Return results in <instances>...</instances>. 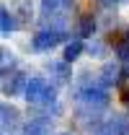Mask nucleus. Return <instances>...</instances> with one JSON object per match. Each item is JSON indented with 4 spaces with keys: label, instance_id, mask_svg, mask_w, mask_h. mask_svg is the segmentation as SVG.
I'll return each mask as SVG.
<instances>
[{
    "label": "nucleus",
    "instance_id": "nucleus-1",
    "mask_svg": "<svg viewBox=\"0 0 129 135\" xmlns=\"http://www.w3.org/2000/svg\"><path fill=\"white\" fill-rule=\"evenodd\" d=\"M10 29H16V21L13 16H8V11L0 8V31H10Z\"/></svg>",
    "mask_w": 129,
    "mask_h": 135
},
{
    "label": "nucleus",
    "instance_id": "nucleus-2",
    "mask_svg": "<svg viewBox=\"0 0 129 135\" xmlns=\"http://www.w3.org/2000/svg\"><path fill=\"white\" fill-rule=\"evenodd\" d=\"M3 91H5V94H18V91H21V75L8 78V83L3 86Z\"/></svg>",
    "mask_w": 129,
    "mask_h": 135
}]
</instances>
